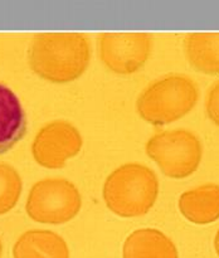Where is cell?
<instances>
[{"instance_id": "obj_1", "label": "cell", "mask_w": 219, "mask_h": 258, "mask_svg": "<svg viewBox=\"0 0 219 258\" xmlns=\"http://www.w3.org/2000/svg\"><path fill=\"white\" fill-rule=\"evenodd\" d=\"M91 60V43L80 33H40L30 40L28 62L33 72L52 83L80 78Z\"/></svg>"}, {"instance_id": "obj_2", "label": "cell", "mask_w": 219, "mask_h": 258, "mask_svg": "<svg viewBox=\"0 0 219 258\" xmlns=\"http://www.w3.org/2000/svg\"><path fill=\"white\" fill-rule=\"evenodd\" d=\"M159 196V180L150 168L131 163L108 175L103 199L112 213L122 218H137L150 212Z\"/></svg>"}, {"instance_id": "obj_3", "label": "cell", "mask_w": 219, "mask_h": 258, "mask_svg": "<svg viewBox=\"0 0 219 258\" xmlns=\"http://www.w3.org/2000/svg\"><path fill=\"white\" fill-rule=\"evenodd\" d=\"M199 91L185 75L171 73L151 82L136 101L142 120L155 126L175 122L188 115L198 102Z\"/></svg>"}, {"instance_id": "obj_4", "label": "cell", "mask_w": 219, "mask_h": 258, "mask_svg": "<svg viewBox=\"0 0 219 258\" xmlns=\"http://www.w3.org/2000/svg\"><path fill=\"white\" fill-rule=\"evenodd\" d=\"M145 150L171 179H184L195 173L203 156L200 140L184 128L156 134L148 141Z\"/></svg>"}, {"instance_id": "obj_5", "label": "cell", "mask_w": 219, "mask_h": 258, "mask_svg": "<svg viewBox=\"0 0 219 258\" xmlns=\"http://www.w3.org/2000/svg\"><path fill=\"white\" fill-rule=\"evenodd\" d=\"M82 198L73 183L62 178H47L32 186L25 211L29 218L43 224H63L81 211Z\"/></svg>"}, {"instance_id": "obj_6", "label": "cell", "mask_w": 219, "mask_h": 258, "mask_svg": "<svg viewBox=\"0 0 219 258\" xmlns=\"http://www.w3.org/2000/svg\"><path fill=\"white\" fill-rule=\"evenodd\" d=\"M153 50V37L146 33H107L98 38L103 64L117 75H132L143 67Z\"/></svg>"}, {"instance_id": "obj_7", "label": "cell", "mask_w": 219, "mask_h": 258, "mask_svg": "<svg viewBox=\"0 0 219 258\" xmlns=\"http://www.w3.org/2000/svg\"><path fill=\"white\" fill-rule=\"evenodd\" d=\"M80 131L68 121L57 120L43 126L32 144V154L40 166L60 169L82 149Z\"/></svg>"}, {"instance_id": "obj_8", "label": "cell", "mask_w": 219, "mask_h": 258, "mask_svg": "<svg viewBox=\"0 0 219 258\" xmlns=\"http://www.w3.org/2000/svg\"><path fill=\"white\" fill-rule=\"evenodd\" d=\"M27 131V117L19 97L0 83V154L9 151Z\"/></svg>"}, {"instance_id": "obj_9", "label": "cell", "mask_w": 219, "mask_h": 258, "mask_svg": "<svg viewBox=\"0 0 219 258\" xmlns=\"http://www.w3.org/2000/svg\"><path fill=\"white\" fill-rule=\"evenodd\" d=\"M179 211L194 224H209L219 219V185L205 184L185 191L179 198Z\"/></svg>"}, {"instance_id": "obj_10", "label": "cell", "mask_w": 219, "mask_h": 258, "mask_svg": "<svg viewBox=\"0 0 219 258\" xmlns=\"http://www.w3.org/2000/svg\"><path fill=\"white\" fill-rule=\"evenodd\" d=\"M14 258H69V248L59 234L32 229L18 238L13 247Z\"/></svg>"}, {"instance_id": "obj_11", "label": "cell", "mask_w": 219, "mask_h": 258, "mask_svg": "<svg viewBox=\"0 0 219 258\" xmlns=\"http://www.w3.org/2000/svg\"><path fill=\"white\" fill-rule=\"evenodd\" d=\"M122 258H179L174 242L163 232L142 228L126 238Z\"/></svg>"}, {"instance_id": "obj_12", "label": "cell", "mask_w": 219, "mask_h": 258, "mask_svg": "<svg viewBox=\"0 0 219 258\" xmlns=\"http://www.w3.org/2000/svg\"><path fill=\"white\" fill-rule=\"evenodd\" d=\"M183 49L194 70L219 75V33H190L184 38Z\"/></svg>"}, {"instance_id": "obj_13", "label": "cell", "mask_w": 219, "mask_h": 258, "mask_svg": "<svg viewBox=\"0 0 219 258\" xmlns=\"http://www.w3.org/2000/svg\"><path fill=\"white\" fill-rule=\"evenodd\" d=\"M22 178L12 165L0 163V216L12 211L22 194Z\"/></svg>"}, {"instance_id": "obj_14", "label": "cell", "mask_w": 219, "mask_h": 258, "mask_svg": "<svg viewBox=\"0 0 219 258\" xmlns=\"http://www.w3.org/2000/svg\"><path fill=\"white\" fill-rule=\"evenodd\" d=\"M205 111L210 121L219 126V81L208 91L205 98Z\"/></svg>"}, {"instance_id": "obj_15", "label": "cell", "mask_w": 219, "mask_h": 258, "mask_svg": "<svg viewBox=\"0 0 219 258\" xmlns=\"http://www.w3.org/2000/svg\"><path fill=\"white\" fill-rule=\"evenodd\" d=\"M214 248H215L216 254H218L219 257V229L215 234V238H214Z\"/></svg>"}, {"instance_id": "obj_16", "label": "cell", "mask_w": 219, "mask_h": 258, "mask_svg": "<svg viewBox=\"0 0 219 258\" xmlns=\"http://www.w3.org/2000/svg\"><path fill=\"white\" fill-rule=\"evenodd\" d=\"M2 253H3V246H2V241H0V258H2Z\"/></svg>"}]
</instances>
